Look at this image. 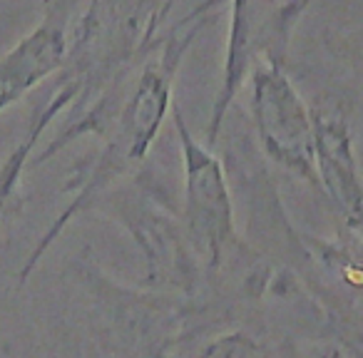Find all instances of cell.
<instances>
[{
	"label": "cell",
	"instance_id": "1",
	"mask_svg": "<svg viewBox=\"0 0 363 358\" xmlns=\"http://www.w3.org/2000/svg\"><path fill=\"white\" fill-rule=\"evenodd\" d=\"M207 23V13L197 11L194 13V23L184 33H177L167 40L164 50L147 62V67L140 72V77L135 80V85L130 87V92L125 95L120 112L112 120V127L105 137V150L90 164V169L75 179L67 189H75V199L57 214V219L52 222V227L40 237V242L35 244V249L30 252V257L26 259V264L18 272V281L26 284L28 276L35 272V267L40 264V259L52 249V244L57 242L60 232L72 222L75 214H80L82 209H90L97 202L105 189H110L117 179L127 174L132 167H137L147 155H150L152 145H155L160 127L164 122L167 112H169L172 102V87H174V75L179 67L184 52L189 50V45L194 43L197 33L202 30V26Z\"/></svg>",
	"mask_w": 363,
	"mask_h": 358
},
{
	"label": "cell",
	"instance_id": "2",
	"mask_svg": "<svg viewBox=\"0 0 363 358\" xmlns=\"http://www.w3.org/2000/svg\"><path fill=\"white\" fill-rule=\"evenodd\" d=\"M179 140L182 172H184V207L182 229L202 272H219L229 254L242 247L234 222V202L229 192L222 160L197 140L182 115L179 105L169 107Z\"/></svg>",
	"mask_w": 363,
	"mask_h": 358
},
{
	"label": "cell",
	"instance_id": "3",
	"mask_svg": "<svg viewBox=\"0 0 363 358\" xmlns=\"http://www.w3.org/2000/svg\"><path fill=\"white\" fill-rule=\"evenodd\" d=\"M252 120L262 150L272 162L316 187L311 107L303 102L281 60L267 55L249 75Z\"/></svg>",
	"mask_w": 363,
	"mask_h": 358
},
{
	"label": "cell",
	"instance_id": "4",
	"mask_svg": "<svg viewBox=\"0 0 363 358\" xmlns=\"http://www.w3.org/2000/svg\"><path fill=\"white\" fill-rule=\"evenodd\" d=\"M107 212L122 224L140 249L150 291L192 296L202 276V267L189 249L179 219L172 217L152 194L137 187L122 189L110 197Z\"/></svg>",
	"mask_w": 363,
	"mask_h": 358
},
{
	"label": "cell",
	"instance_id": "5",
	"mask_svg": "<svg viewBox=\"0 0 363 358\" xmlns=\"http://www.w3.org/2000/svg\"><path fill=\"white\" fill-rule=\"evenodd\" d=\"M95 284L97 321L105 346L125 356L167 358L182 318L169 293L132 291L117 286L110 276H97Z\"/></svg>",
	"mask_w": 363,
	"mask_h": 358
},
{
	"label": "cell",
	"instance_id": "6",
	"mask_svg": "<svg viewBox=\"0 0 363 358\" xmlns=\"http://www.w3.org/2000/svg\"><path fill=\"white\" fill-rule=\"evenodd\" d=\"M313 169L316 187L326 192L343 224L358 237L361 227V174H358L353 135L346 115L336 107H313Z\"/></svg>",
	"mask_w": 363,
	"mask_h": 358
},
{
	"label": "cell",
	"instance_id": "7",
	"mask_svg": "<svg viewBox=\"0 0 363 358\" xmlns=\"http://www.w3.org/2000/svg\"><path fill=\"white\" fill-rule=\"evenodd\" d=\"M67 33L57 18L33 28L13 50L0 57V112L30 95L43 80L52 77L67 57Z\"/></svg>",
	"mask_w": 363,
	"mask_h": 358
},
{
	"label": "cell",
	"instance_id": "8",
	"mask_svg": "<svg viewBox=\"0 0 363 358\" xmlns=\"http://www.w3.org/2000/svg\"><path fill=\"white\" fill-rule=\"evenodd\" d=\"M254 13H252V0H232V23H229V40H227V55H224L222 67V80H219V90L214 95L212 117H209L207 127V147L217 145L219 130H222L227 112L232 102L237 100L239 90L244 82L249 80L254 65L259 62V52L262 45L257 43V33H254Z\"/></svg>",
	"mask_w": 363,
	"mask_h": 358
},
{
	"label": "cell",
	"instance_id": "9",
	"mask_svg": "<svg viewBox=\"0 0 363 358\" xmlns=\"http://www.w3.org/2000/svg\"><path fill=\"white\" fill-rule=\"evenodd\" d=\"M77 95H80V80H70V82H65V85L57 87V90L50 95V100L38 110L35 117H33V125H30V130H28V135L13 147L8 160L0 164V224H3V219H6V207H8V202H11L13 192H16L18 182H21L28 162H30L33 150H35L38 142H40L43 132L50 127V122L55 120V117L60 115Z\"/></svg>",
	"mask_w": 363,
	"mask_h": 358
},
{
	"label": "cell",
	"instance_id": "10",
	"mask_svg": "<svg viewBox=\"0 0 363 358\" xmlns=\"http://www.w3.org/2000/svg\"><path fill=\"white\" fill-rule=\"evenodd\" d=\"M194 358H272V353L254 333L237 328L209 338Z\"/></svg>",
	"mask_w": 363,
	"mask_h": 358
},
{
	"label": "cell",
	"instance_id": "11",
	"mask_svg": "<svg viewBox=\"0 0 363 358\" xmlns=\"http://www.w3.org/2000/svg\"><path fill=\"white\" fill-rule=\"evenodd\" d=\"M284 358H343L341 348L336 343H289Z\"/></svg>",
	"mask_w": 363,
	"mask_h": 358
},
{
	"label": "cell",
	"instance_id": "12",
	"mask_svg": "<svg viewBox=\"0 0 363 358\" xmlns=\"http://www.w3.org/2000/svg\"><path fill=\"white\" fill-rule=\"evenodd\" d=\"M100 8V0H90V8H87V16H85V23H82V30L90 33L92 26H95V13Z\"/></svg>",
	"mask_w": 363,
	"mask_h": 358
},
{
	"label": "cell",
	"instance_id": "13",
	"mask_svg": "<svg viewBox=\"0 0 363 358\" xmlns=\"http://www.w3.org/2000/svg\"><path fill=\"white\" fill-rule=\"evenodd\" d=\"M152 3H164V0H152Z\"/></svg>",
	"mask_w": 363,
	"mask_h": 358
}]
</instances>
